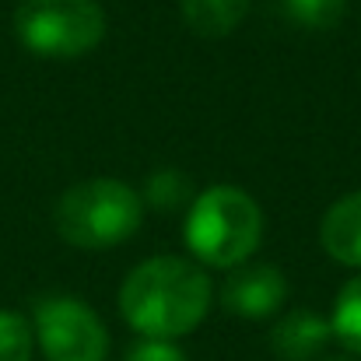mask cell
Masks as SVG:
<instances>
[{"instance_id": "obj_1", "label": "cell", "mask_w": 361, "mask_h": 361, "mask_svg": "<svg viewBox=\"0 0 361 361\" xmlns=\"http://www.w3.org/2000/svg\"><path fill=\"white\" fill-rule=\"evenodd\" d=\"M214 302L207 270L183 256H151L137 263L120 288V316L147 341H179L193 334Z\"/></svg>"}, {"instance_id": "obj_2", "label": "cell", "mask_w": 361, "mask_h": 361, "mask_svg": "<svg viewBox=\"0 0 361 361\" xmlns=\"http://www.w3.org/2000/svg\"><path fill=\"white\" fill-rule=\"evenodd\" d=\"M183 242L193 263L235 270L263 242V211L239 186H211L186 207Z\"/></svg>"}, {"instance_id": "obj_3", "label": "cell", "mask_w": 361, "mask_h": 361, "mask_svg": "<svg viewBox=\"0 0 361 361\" xmlns=\"http://www.w3.org/2000/svg\"><path fill=\"white\" fill-rule=\"evenodd\" d=\"M144 221V200L123 179H85L60 193L53 207L56 235L74 249H113L133 239Z\"/></svg>"}, {"instance_id": "obj_4", "label": "cell", "mask_w": 361, "mask_h": 361, "mask_svg": "<svg viewBox=\"0 0 361 361\" xmlns=\"http://www.w3.org/2000/svg\"><path fill=\"white\" fill-rule=\"evenodd\" d=\"M18 42L46 60H74L106 39V11L99 0H18Z\"/></svg>"}, {"instance_id": "obj_5", "label": "cell", "mask_w": 361, "mask_h": 361, "mask_svg": "<svg viewBox=\"0 0 361 361\" xmlns=\"http://www.w3.org/2000/svg\"><path fill=\"white\" fill-rule=\"evenodd\" d=\"M32 337L46 361H106L109 330L99 312L71 295H46L32 309Z\"/></svg>"}, {"instance_id": "obj_6", "label": "cell", "mask_w": 361, "mask_h": 361, "mask_svg": "<svg viewBox=\"0 0 361 361\" xmlns=\"http://www.w3.org/2000/svg\"><path fill=\"white\" fill-rule=\"evenodd\" d=\"M284 298H288V281L270 263H242L228 270L221 284V305L239 319H270L274 312H281Z\"/></svg>"}, {"instance_id": "obj_7", "label": "cell", "mask_w": 361, "mask_h": 361, "mask_svg": "<svg viewBox=\"0 0 361 361\" xmlns=\"http://www.w3.org/2000/svg\"><path fill=\"white\" fill-rule=\"evenodd\" d=\"M334 341V326L316 309H291L270 326V351L281 361H316Z\"/></svg>"}, {"instance_id": "obj_8", "label": "cell", "mask_w": 361, "mask_h": 361, "mask_svg": "<svg viewBox=\"0 0 361 361\" xmlns=\"http://www.w3.org/2000/svg\"><path fill=\"white\" fill-rule=\"evenodd\" d=\"M319 245L341 267L361 270V190L334 200L319 221Z\"/></svg>"}, {"instance_id": "obj_9", "label": "cell", "mask_w": 361, "mask_h": 361, "mask_svg": "<svg viewBox=\"0 0 361 361\" xmlns=\"http://www.w3.org/2000/svg\"><path fill=\"white\" fill-rule=\"evenodd\" d=\"M179 14L200 39H225L249 14V0H179Z\"/></svg>"}, {"instance_id": "obj_10", "label": "cell", "mask_w": 361, "mask_h": 361, "mask_svg": "<svg viewBox=\"0 0 361 361\" xmlns=\"http://www.w3.org/2000/svg\"><path fill=\"white\" fill-rule=\"evenodd\" d=\"M330 326H334V341L344 351L361 358V274L351 277L337 291V302H334V312H330Z\"/></svg>"}, {"instance_id": "obj_11", "label": "cell", "mask_w": 361, "mask_h": 361, "mask_svg": "<svg viewBox=\"0 0 361 361\" xmlns=\"http://www.w3.org/2000/svg\"><path fill=\"white\" fill-rule=\"evenodd\" d=\"M140 200L144 207H154V211H179L193 204V183L179 169H158L147 176Z\"/></svg>"}, {"instance_id": "obj_12", "label": "cell", "mask_w": 361, "mask_h": 361, "mask_svg": "<svg viewBox=\"0 0 361 361\" xmlns=\"http://www.w3.org/2000/svg\"><path fill=\"white\" fill-rule=\"evenodd\" d=\"M281 11L302 28L326 32V28H337L344 21L348 0H281Z\"/></svg>"}, {"instance_id": "obj_13", "label": "cell", "mask_w": 361, "mask_h": 361, "mask_svg": "<svg viewBox=\"0 0 361 361\" xmlns=\"http://www.w3.org/2000/svg\"><path fill=\"white\" fill-rule=\"evenodd\" d=\"M32 323L14 309H0V361H32Z\"/></svg>"}, {"instance_id": "obj_14", "label": "cell", "mask_w": 361, "mask_h": 361, "mask_svg": "<svg viewBox=\"0 0 361 361\" xmlns=\"http://www.w3.org/2000/svg\"><path fill=\"white\" fill-rule=\"evenodd\" d=\"M123 361H186V355L176 348V341H147V337H140L137 344H130Z\"/></svg>"}, {"instance_id": "obj_15", "label": "cell", "mask_w": 361, "mask_h": 361, "mask_svg": "<svg viewBox=\"0 0 361 361\" xmlns=\"http://www.w3.org/2000/svg\"><path fill=\"white\" fill-rule=\"evenodd\" d=\"M323 361H351V358H323Z\"/></svg>"}]
</instances>
